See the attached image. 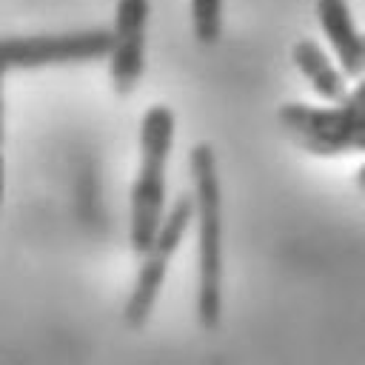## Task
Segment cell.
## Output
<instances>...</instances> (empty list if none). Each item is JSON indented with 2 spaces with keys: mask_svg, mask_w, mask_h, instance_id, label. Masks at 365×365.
<instances>
[{
  "mask_svg": "<svg viewBox=\"0 0 365 365\" xmlns=\"http://www.w3.org/2000/svg\"><path fill=\"white\" fill-rule=\"evenodd\" d=\"M277 117L294 143L317 157L365 151V100H354L351 94L331 106L285 103Z\"/></svg>",
  "mask_w": 365,
  "mask_h": 365,
  "instance_id": "obj_3",
  "label": "cell"
},
{
  "mask_svg": "<svg viewBox=\"0 0 365 365\" xmlns=\"http://www.w3.org/2000/svg\"><path fill=\"white\" fill-rule=\"evenodd\" d=\"M145 31H148V0H117L108 77L117 94H131L145 68Z\"/></svg>",
  "mask_w": 365,
  "mask_h": 365,
  "instance_id": "obj_6",
  "label": "cell"
},
{
  "mask_svg": "<svg viewBox=\"0 0 365 365\" xmlns=\"http://www.w3.org/2000/svg\"><path fill=\"white\" fill-rule=\"evenodd\" d=\"M197 222V322L217 328L222 317V194L217 157L208 143L188 151Z\"/></svg>",
  "mask_w": 365,
  "mask_h": 365,
  "instance_id": "obj_1",
  "label": "cell"
},
{
  "mask_svg": "<svg viewBox=\"0 0 365 365\" xmlns=\"http://www.w3.org/2000/svg\"><path fill=\"white\" fill-rule=\"evenodd\" d=\"M351 97H354V100H365V80H359V83L351 88Z\"/></svg>",
  "mask_w": 365,
  "mask_h": 365,
  "instance_id": "obj_11",
  "label": "cell"
},
{
  "mask_svg": "<svg viewBox=\"0 0 365 365\" xmlns=\"http://www.w3.org/2000/svg\"><path fill=\"white\" fill-rule=\"evenodd\" d=\"M317 20L348 80H365V34L345 0H317Z\"/></svg>",
  "mask_w": 365,
  "mask_h": 365,
  "instance_id": "obj_7",
  "label": "cell"
},
{
  "mask_svg": "<svg viewBox=\"0 0 365 365\" xmlns=\"http://www.w3.org/2000/svg\"><path fill=\"white\" fill-rule=\"evenodd\" d=\"M354 182H356L359 188H365V163L359 165V171H356V177H354Z\"/></svg>",
  "mask_w": 365,
  "mask_h": 365,
  "instance_id": "obj_12",
  "label": "cell"
},
{
  "mask_svg": "<svg viewBox=\"0 0 365 365\" xmlns=\"http://www.w3.org/2000/svg\"><path fill=\"white\" fill-rule=\"evenodd\" d=\"M174 148V111L163 103L145 108L140 123V165L128 194V245L145 254L165 220V171Z\"/></svg>",
  "mask_w": 365,
  "mask_h": 365,
  "instance_id": "obj_2",
  "label": "cell"
},
{
  "mask_svg": "<svg viewBox=\"0 0 365 365\" xmlns=\"http://www.w3.org/2000/svg\"><path fill=\"white\" fill-rule=\"evenodd\" d=\"M191 29L200 46H214L222 34V0H191Z\"/></svg>",
  "mask_w": 365,
  "mask_h": 365,
  "instance_id": "obj_9",
  "label": "cell"
},
{
  "mask_svg": "<svg viewBox=\"0 0 365 365\" xmlns=\"http://www.w3.org/2000/svg\"><path fill=\"white\" fill-rule=\"evenodd\" d=\"M111 51L108 29H83L60 34H29V37H0V71L11 68H46L68 63L103 60Z\"/></svg>",
  "mask_w": 365,
  "mask_h": 365,
  "instance_id": "obj_5",
  "label": "cell"
},
{
  "mask_svg": "<svg viewBox=\"0 0 365 365\" xmlns=\"http://www.w3.org/2000/svg\"><path fill=\"white\" fill-rule=\"evenodd\" d=\"M191 222H194V194H180L174 200V205L165 211V220H163L151 248L143 254V265H140L131 294L125 299V322L131 328H140L151 317V311L160 299V291L165 285L168 265H171L180 242L185 240Z\"/></svg>",
  "mask_w": 365,
  "mask_h": 365,
  "instance_id": "obj_4",
  "label": "cell"
},
{
  "mask_svg": "<svg viewBox=\"0 0 365 365\" xmlns=\"http://www.w3.org/2000/svg\"><path fill=\"white\" fill-rule=\"evenodd\" d=\"M3 131H6V100H3V71H0V208L6 191V163H3Z\"/></svg>",
  "mask_w": 365,
  "mask_h": 365,
  "instance_id": "obj_10",
  "label": "cell"
},
{
  "mask_svg": "<svg viewBox=\"0 0 365 365\" xmlns=\"http://www.w3.org/2000/svg\"><path fill=\"white\" fill-rule=\"evenodd\" d=\"M299 74L308 80V86L328 103H342L348 100L351 88H348V77L342 68H336L331 63V57L325 54V48L314 40H299L291 51Z\"/></svg>",
  "mask_w": 365,
  "mask_h": 365,
  "instance_id": "obj_8",
  "label": "cell"
}]
</instances>
